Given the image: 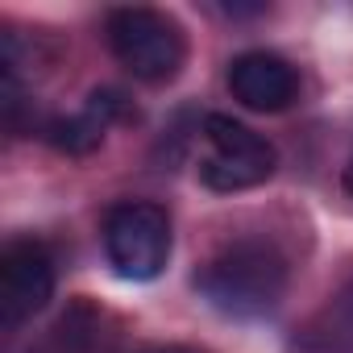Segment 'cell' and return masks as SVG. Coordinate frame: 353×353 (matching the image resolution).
<instances>
[{"label": "cell", "instance_id": "obj_1", "mask_svg": "<svg viewBox=\"0 0 353 353\" xmlns=\"http://www.w3.org/2000/svg\"><path fill=\"white\" fill-rule=\"evenodd\" d=\"M287 258L270 241H233L221 254H212L196 274V291L221 316L233 320H258L274 312L287 295Z\"/></svg>", "mask_w": 353, "mask_h": 353}, {"label": "cell", "instance_id": "obj_2", "mask_svg": "<svg viewBox=\"0 0 353 353\" xmlns=\"http://www.w3.org/2000/svg\"><path fill=\"white\" fill-rule=\"evenodd\" d=\"M104 34L117 63L141 83H170L183 71V59H188L183 30L158 9H141V5L112 9Z\"/></svg>", "mask_w": 353, "mask_h": 353}, {"label": "cell", "instance_id": "obj_3", "mask_svg": "<svg viewBox=\"0 0 353 353\" xmlns=\"http://www.w3.org/2000/svg\"><path fill=\"white\" fill-rule=\"evenodd\" d=\"M104 258L129 283H150L170 262V216L150 200H125L104 216Z\"/></svg>", "mask_w": 353, "mask_h": 353}, {"label": "cell", "instance_id": "obj_4", "mask_svg": "<svg viewBox=\"0 0 353 353\" xmlns=\"http://www.w3.org/2000/svg\"><path fill=\"white\" fill-rule=\"evenodd\" d=\"M204 158H200V183L212 192H250L258 183H266L274 174V145L254 133L250 125L233 121V117H204Z\"/></svg>", "mask_w": 353, "mask_h": 353}, {"label": "cell", "instance_id": "obj_5", "mask_svg": "<svg viewBox=\"0 0 353 353\" xmlns=\"http://www.w3.org/2000/svg\"><path fill=\"white\" fill-rule=\"evenodd\" d=\"M54 295V258L42 241L21 237L0 254V320L9 328L38 316Z\"/></svg>", "mask_w": 353, "mask_h": 353}, {"label": "cell", "instance_id": "obj_6", "mask_svg": "<svg viewBox=\"0 0 353 353\" xmlns=\"http://www.w3.org/2000/svg\"><path fill=\"white\" fill-rule=\"evenodd\" d=\"M229 92L254 112H283L299 96V75L283 54L245 50L229 63Z\"/></svg>", "mask_w": 353, "mask_h": 353}, {"label": "cell", "instance_id": "obj_7", "mask_svg": "<svg viewBox=\"0 0 353 353\" xmlns=\"http://www.w3.org/2000/svg\"><path fill=\"white\" fill-rule=\"evenodd\" d=\"M121 117H129V100H125L121 92H112V88H100V92L88 96V104H83L75 117H54V121H46V125H42V137H46L54 150L83 158V154H92V150L104 141L108 125L121 121Z\"/></svg>", "mask_w": 353, "mask_h": 353}, {"label": "cell", "instance_id": "obj_8", "mask_svg": "<svg viewBox=\"0 0 353 353\" xmlns=\"http://www.w3.org/2000/svg\"><path fill=\"white\" fill-rule=\"evenodd\" d=\"M299 353H353V287L299 332Z\"/></svg>", "mask_w": 353, "mask_h": 353}, {"label": "cell", "instance_id": "obj_9", "mask_svg": "<svg viewBox=\"0 0 353 353\" xmlns=\"http://www.w3.org/2000/svg\"><path fill=\"white\" fill-rule=\"evenodd\" d=\"M225 13L229 17H258V13H266V5H225Z\"/></svg>", "mask_w": 353, "mask_h": 353}, {"label": "cell", "instance_id": "obj_10", "mask_svg": "<svg viewBox=\"0 0 353 353\" xmlns=\"http://www.w3.org/2000/svg\"><path fill=\"white\" fill-rule=\"evenodd\" d=\"M150 353H196V349H188V345H158V349H150Z\"/></svg>", "mask_w": 353, "mask_h": 353}, {"label": "cell", "instance_id": "obj_11", "mask_svg": "<svg viewBox=\"0 0 353 353\" xmlns=\"http://www.w3.org/2000/svg\"><path fill=\"white\" fill-rule=\"evenodd\" d=\"M345 192L353 196V158H349V166H345Z\"/></svg>", "mask_w": 353, "mask_h": 353}]
</instances>
